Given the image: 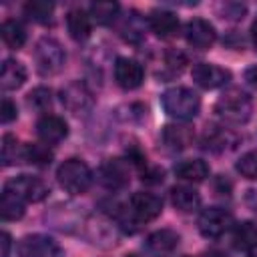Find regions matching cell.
<instances>
[{"instance_id":"obj_1","label":"cell","mask_w":257,"mask_h":257,"mask_svg":"<svg viewBox=\"0 0 257 257\" xmlns=\"http://www.w3.org/2000/svg\"><path fill=\"white\" fill-rule=\"evenodd\" d=\"M215 112L231 124H245L251 118L253 112V100L247 92L241 88H229L225 90L217 102H215Z\"/></svg>"},{"instance_id":"obj_2","label":"cell","mask_w":257,"mask_h":257,"mask_svg":"<svg viewBox=\"0 0 257 257\" xmlns=\"http://www.w3.org/2000/svg\"><path fill=\"white\" fill-rule=\"evenodd\" d=\"M161 102H163L165 112L177 120L195 118L201 108V100H199L197 92L187 86H173V88L165 90L161 96Z\"/></svg>"},{"instance_id":"obj_3","label":"cell","mask_w":257,"mask_h":257,"mask_svg":"<svg viewBox=\"0 0 257 257\" xmlns=\"http://www.w3.org/2000/svg\"><path fill=\"white\" fill-rule=\"evenodd\" d=\"M58 185L70 193V195H82L92 185V171L88 165L80 159H68L64 161L56 171Z\"/></svg>"},{"instance_id":"obj_4","label":"cell","mask_w":257,"mask_h":257,"mask_svg":"<svg viewBox=\"0 0 257 257\" xmlns=\"http://www.w3.org/2000/svg\"><path fill=\"white\" fill-rule=\"evenodd\" d=\"M64 60H66V54H64V48L60 46L58 40L44 36L36 42L34 62H36V68L40 74H44V76L56 74L64 66Z\"/></svg>"},{"instance_id":"obj_5","label":"cell","mask_w":257,"mask_h":257,"mask_svg":"<svg viewBox=\"0 0 257 257\" xmlns=\"http://www.w3.org/2000/svg\"><path fill=\"white\" fill-rule=\"evenodd\" d=\"M233 225L235 221H233L231 211L223 207H207L199 215V231L207 239H217L225 235L229 229H233Z\"/></svg>"},{"instance_id":"obj_6","label":"cell","mask_w":257,"mask_h":257,"mask_svg":"<svg viewBox=\"0 0 257 257\" xmlns=\"http://www.w3.org/2000/svg\"><path fill=\"white\" fill-rule=\"evenodd\" d=\"M4 189L10 191V193H14L22 201H28V203H38V201L46 199L48 193H50L48 185L42 179L30 177V175H18V177L10 179L4 185Z\"/></svg>"},{"instance_id":"obj_7","label":"cell","mask_w":257,"mask_h":257,"mask_svg":"<svg viewBox=\"0 0 257 257\" xmlns=\"http://www.w3.org/2000/svg\"><path fill=\"white\" fill-rule=\"evenodd\" d=\"M128 211H131V215H133V219L137 223H147V221H153V219H157L161 215L163 201L155 193L137 191L128 199Z\"/></svg>"},{"instance_id":"obj_8","label":"cell","mask_w":257,"mask_h":257,"mask_svg":"<svg viewBox=\"0 0 257 257\" xmlns=\"http://www.w3.org/2000/svg\"><path fill=\"white\" fill-rule=\"evenodd\" d=\"M60 245L48 235H26L18 241V257H58Z\"/></svg>"},{"instance_id":"obj_9","label":"cell","mask_w":257,"mask_h":257,"mask_svg":"<svg viewBox=\"0 0 257 257\" xmlns=\"http://www.w3.org/2000/svg\"><path fill=\"white\" fill-rule=\"evenodd\" d=\"M185 38H187L189 46H193L197 50H209L217 40V32L211 22H207L203 18H193L185 26Z\"/></svg>"},{"instance_id":"obj_10","label":"cell","mask_w":257,"mask_h":257,"mask_svg":"<svg viewBox=\"0 0 257 257\" xmlns=\"http://www.w3.org/2000/svg\"><path fill=\"white\" fill-rule=\"evenodd\" d=\"M143 78H145V68L141 62H137L135 58H116L114 62V80L120 88L124 90H133V88H139L143 84Z\"/></svg>"},{"instance_id":"obj_11","label":"cell","mask_w":257,"mask_h":257,"mask_svg":"<svg viewBox=\"0 0 257 257\" xmlns=\"http://www.w3.org/2000/svg\"><path fill=\"white\" fill-rule=\"evenodd\" d=\"M191 76H193V80H195L201 88H207V90L225 86V84L231 80V72H229L227 68H221V66H217V64H209V62H199V64H195L193 70H191Z\"/></svg>"},{"instance_id":"obj_12","label":"cell","mask_w":257,"mask_h":257,"mask_svg":"<svg viewBox=\"0 0 257 257\" xmlns=\"http://www.w3.org/2000/svg\"><path fill=\"white\" fill-rule=\"evenodd\" d=\"M60 102L72 112H84L92 106V92L84 82L74 80L60 90Z\"/></svg>"},{"instance_id":"obj_13","label":"cell","mask_w":257,"mask_h":257,"mask_svg":"<svg viewBox=\"0 0 257 257\" xmlns=\"http://www.w3.org/2000/svg\"><path fill=\"white\" fill-rule=\"evenodd\" d=\"M179 245V235L171 229H159L145 239V253L149 257H169Z\"/></svg>"},{"instance_id":"obj_14","label":"cell","mask_w":257,"mask_h":257,"mask_svg":"<svg viewBox=\"0 0 257 257\" xmlns=\"http://www.w3.org/2000/svg\"><path fill=\"white\" fill-rule=\"evenodd\" d=\"M36 133L40 137L42 143L46 145H56L62 139H66L68 135V124L62 116L56 114H44L38 122H36Z\"/></svg>"},{"instance_id":"obj_15","label":"cell","mask_w":257,"mask_h":257,"mask_svg":"<svg viewBox=\"0 0 257 257\" xmlns=\"http://www.w3.org/2000/svg\"><path fill=\"white\" fill-rule=\"evenodd\" d=\"M203 149L205 151H211V153H223V151H229L237 145V137L229 131V128H223V126H217V124H209L203 133Z\"/></svg>"},{"instance_id":"obj_16","label":"cell","mask_w":257,"mask_h":257,"mask_svg":"<svg viewBox=\"0 0 257 257\" xmlns=\"http://www.w3.org/2000/svg\"><path fill=\"white\" fill-rule=\"evenodd\" d=\"M131 181L128 165L120 159H110L100 167V183L106 189H122Z\"/></svg>"},{"instance_id":"obj_17","label":"cell","mask_w":257,"mask_h":257,"mask_svg":"<svg viewBox=\"0 0 257 257\" xmlns=\"http://www.w3.org/2000/svg\"><path fill=\"white\" fill-rule=\"evenodd\" d=\"M147 22H149V28L155 32V36H159L163 40L173 38L179 32V26H181L177 14H173L169 10H153L149 14Z\"/></svg>"},{"instance_id":"obj_18","label":"cell","mask_w":257,"mask_h":257,"mask_svg":"<svg viewBox=\"0 0 257 257\" xmlns=\"http://www.w3.org/2000/svg\"><path fill=\"white\" fill-rule=\"evenodd\" d=\"M163 143L171 149V151H183L187 147L193 145V139H195V133L189 124H167L163 128Z\"/></svg>"},{"instance_id":"obj_19","label":"cell","mask_w":257,"mask_h":257,"mask_svg":"<svg viewBox=\"0 0 257 257\" xmlns=\"http://www.w3.org/2000/svg\"><path fill=\"white\" fill-rule=\"evenodd\" d=\"M231 241H233V247L239 251L257 249V225L253 221H241V223L233 225Z\"/></svg>"},{"instance_id":"obj_20","label":"cell","mask_w":257,"mask_h":257,"mask_svg":"<svg viewBox=\"0 0 257 257\" xmlns=\"http://www.w3.org/2000/svg\"><path fill=\"white\" fill-rule=\"evenodd\" d=\"M26 80V68L22 62L6 58L2 62V72H0V84L4 90H16L24 84Z\"/></svg>"},{"instance_id":"obj_21","label":"cell","mask_w":257,"mask_h":257,"mask_svg":"<svg viewBox=\"0 0 257 257\" xmlns=\"http://www.w3.org/2000/svg\"><path fill=\"white\" fill-rule=\"evenodd\" d=\"M175 175L189 183H201L209 177V165L201 159H187L175 167Z\"/></svg>"},{"instance_id":"obj_22","label":"cell","mask_w":257,"mask_h":257,"mask_svg":"<svg viewBox=\"0 0 257 257\" xmlns=\"http://www.w3.org/2000/svg\"><path fill=\"white\" fill-rule=\"evenodd\" d=\"M90 16L82 8H72L66 14V28L74 40H86L90 36Z\"/></svg>"},{"instance_id":"obj_23","label":"cell","mask_w":257,"mask_h":257,"mask_svg":"<svg viewBox=\"0 0 257 257\" xmlns=\"http://www.w3.org/2000/svg\"><path fill=\"white\" fill-rule=\"evenodd\" d=\"M171 203L175 205V209H179L183 213H193L195 209H199L201 197L191 187H173L171 189Z\"/></svg>"},{"instance_id":"obj_24","label":"cell","mask_w":257,"mask_h":257,"mask_svg":"<svg viewBox=\"0 0 257 257\" xmlns=\"http://www.w3.org/2000/svg\"><path fill=\"white\" fill-rule=\"evenodd\" d=\"M0 34H2L4 44H6L10 50H20V48L24 46V42H26V30H24V26H22L18 20H14V18L2 22Z\"/></svg>"},{"instance_id":"obj_25","label":"cell","mask_w":257,"mask_h":257,"mask_svg":"<svg viewBox=\"0 0 257 257\" xmlns=\"http://www.w3.org/2000/svg\"><path fill=\"white\" fill-rule=\"evenodd\" d=\"M22 161H26V145H20L16 141V137L6 133L2 137V163H4V167L18 165Z\"/></svg>"},{"instance_id":"obj_26","label":"cell","mask_w":257,"mask_h":257,"mask_svg":"<svg viewBox=\"0 0 257 257\" xmlns=\"http://www.w3.org/2000/svg\"><path fill=\"white\" fill-rule=\"evenodd\" d=\"M0 215L4 221H16L24 215V201L18 199L14 193L10 191H2V197H0Z\"/></svg>"},{"instance_id":"obj_27","label":"cell","mask_w":257,"mask_h":257,"mask_svg":"<svg viewBox=\"0 0 257 257\" xmlns=\"http://www.w3.org/2000/svg\"><path fill=\"white\" fill-rule=\"evenodd\" d=\"M52 12H54V4L48 0H30L24 4V14L40 24H48L52 20Z\"/></svg>"},{"instance_id":"obj_28","label":"cell","mask_w":257,"mask_h":257,"mask_svg":"<svg viewBox=\"0 0 257 257\" xmlns=\"http://www.w3.org/2000/svg\"><path fill=\"white\" fill-rule=\"evenodd\" d=\"M120 6L116 2H92L88 8V16L96 24H110L118 16Z\"/></svg>"},{"instance_id":"obj_29","label":"cell","mask_w":257,"mask_h":257,"mask_svg":"<svg viewBox=\"0 0 257 257\" xmlns=\"http://www.w3.org/2000/svg\"><path fill=\"white\" fill-rule=\"evenodd\" d=\"M118 32H120V36H122L124 40H128V42H139V40H143V36H145L143 18H141L137 12L126 14V18L122 20Z\"/></svg>"},{"instance_id":"obj_30","label":"cell","mask_w":257,"mask_h":257,"mask_svg":"<svg viewBox=\"0 0 257 257\" xmlns=\"http://www.w3.org/2000/svg\"><path fill=\"white\" fill-rule=\"evenodd\" d=\"M235 169H237V173H241V177H245L249 181H257V149L245 153L237 161Z\"/></svg>"},{"instance_id":"obj_31","label":"cell","mask_w":257,"mask_h":257,"mask_svg":"<svg viewBox=\"0 0 257 257\" xmlns=\"http://www.w3.org/2000/svg\"><path fill=\"white\" fill-rule=\"evenodd\" d=\"M26 161L38 167H46L52 161V151L46 145H26Z\"/></svg>"},{"instance_id":"obj_32","label":"cell","mask_w":257,"mask_h":257,"mask_svg":"<svg viewBox=\"0 0 257 257\" xmlns=\"http://www.w3.org/2000/svg\"><path fill=\"white\" fill-rule=\"evenodd\" d=\"M28 104L36 110H46L52 104V90L46 86H36L28 92Z\"/></svg>"},{"instance_id":"obj_33","label":"cell","mask_w":257,"mask_h":257,"mask_svg":"<svg viewBox=\"0 0 257 257\" xmlns=\"http://www.w3.org/2000/svg\"><path fill=\"white\" fill-rule=\"evenodd\" d=\"M165 66L171 68V72H181L183 66H185V56L181 52H175V50H169L165 54Z\"/></svg>"},{"instance_id":"obj_34","label":"cell","mask_w":257,"mask_h":257,"mask_svg":"<svg viewBox=\"0 0 257 257\" xmlns=\"http://www.w3.org/2000/svg\"><path fill=\"white\" fill-rule=\"evenodd\" d=\"M18 116V110H16V104L10 100V98H2V110H0V120L4 122V124H8V122H12L14 118Z\"/></svg>"},{"instance_id":"obj_35","label":"cell","mask_w":257,"mask_h":257,"mask_svg":"<svg viewBox=\"0 0 257 257\" xmlns=\"http://www.w3.org/2000/svg\"><path fill=\"white\" fill-rule=\"evenodd\" d=\"M0 245H2L0 257H8L10 255V235L6 231H2V235H0Z\"/></svg>"},{"instance_id":"obj_36","label":"cell","mask_w":257,"mask_h":257,"mask_svg":"<svg viewBox=\"0 0 257 257\" xmlns=\"http://www.w3.org/2000/svg\"><path fill=\"white\" fill-rule=\"evenodd\" d=\"M245 80L257 90V66H251V68H247V72H245Z\"/></svg>"},{"instance_id":"obj_37","label":"cell","mask_w":257,"mask_h":257,"mask_svg":"<svg viewBox=\"0 0 257 257\" xmlns=\"http://www.w3.org/2000/svg\"><path fill=\"white\" fill-rule=\"evenodd\" d=\"M251 38H253V44H255V48H257V18H255V22H253V26H251Z\"/></svg>"},{"instance_id":"obj_38","label":"cell","mask_w":257,"mask_h":257,"mask_svg":"<svg viewBox=\"0 0 257 257\" xmlns=\"http://www.w3.org/2000/svg\"><path fill=\"white\" fill-rule=\"evenodd\" d=\"M126 257H135V255H126Z\"/></svg>"},{"instance_id":"obj_39","label":"cell","mask_w":257,"mask_h":257,"mask_svg":"<svg viewBox=\"0 0 257 257\" xmlns=\"http://www.w3.org/2000/svg\"><path fill=\"white\" fill-rule=\"evenodd\" d=\"M185 257H189V255H185Z\"/></svg>"},{"instance_id":"obj_40","label":"cell","mask_w":257,"mask_h":257,"mask_svg":"<svg viewBox=\"0 0 257 257\" xmlns=\"http://www.w3.org/2000/svg\"><path fill=\"white\" fill-rule=\"evenodd\" d=\"M255 257H257V255H255Z\"/></svg>"}]
</instances>
